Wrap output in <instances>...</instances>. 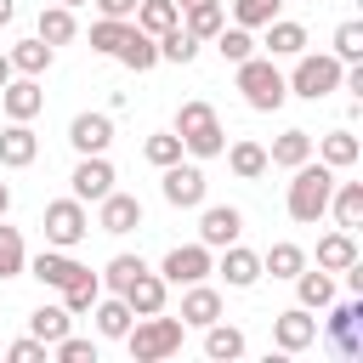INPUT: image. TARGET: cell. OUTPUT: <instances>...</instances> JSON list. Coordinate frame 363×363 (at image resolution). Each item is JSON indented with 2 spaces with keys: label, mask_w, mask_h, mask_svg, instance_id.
<instances>
[{
  "label": "cell",
  "mask_w": 363,
  "mask_h": 363,
  "mask_svg": "<svg viewBox=\"0 0 363 363\" xmlns=\"http://www.w3.org/2000/svg\"><path fill=\"white\" fill-rule=\"evenodd\" d=\"M329 193H335V170L318 159H306V164H295V182H289V193H284V210H289V221H301V227H312V221H323L329 216Z\"/></svg>",
  "instance_id": "cell-1"
},
{
  "label": "cell",
  "mask_w": 363,
  "mask_h": 363,
  "mask_svg": "<svg viewBox=\"0 0 363 363\" xmlns=\"http://www.w3.org/2000/svg\"><path fill=\"white\" fill-rule=\"evenodd\" d=\"M233 79H238V91H244V102H250L255 113H278V108L289 102V85H284V74H278L272 57H244V62H233Z\"/></svg>",
  "instance_id": "cell-2"
},
{
  "label": "cell",
  "mask_w": 363,
  "mask_h": 363,
  "mask_svg": "<svg viewBox=\"0 0 363 363\" xmlns=\"http://www.w3.org/2000/svg\"><path fill=\"white\" fill-rule=\"evenodd\" d=\"M182 318H164V312H147V318H136L130 329H125V346H130V357L136 363H159V357H176L182 352Z\"/></svg>",
  "instance_id": "cell-3"
},
{
  "label": "cell",
  "mask_w": 363,
  "mask_h": 363,
  "mask_svg": "<svg viewBox=\"0 0 363 363\" xmlns=\"http://www.w3.org/2000/svg\"><path fill=\"white\" fill-rule=\"evenodd\" d=\"M176 136H182V153H193V159H216L227 147V130H221L210 102H182L176 108Z\"/></svg>",
  "instance_id": "cell-4"
},
{
  "label": "cell",
  "mask_w": 363,
  "mask_h": 363,
  "mask_svg": "<svg viewBox=\"0 0 363 363\" xmlns=\"http://www.w3.org/2000/svg\"><path fill=\"white\" fill-rule=\"evenodd\" d=\"M340 74H346V62H340L335 51H301V57H295V74H289L284 85H289V96L323 102L329 91H340Z\"/></svg>",
  "instance_id": "cell-5"
},
{
  "label": "cell",
  "mask_w": 363,
  "mask_h": 363,
  "mask_svg": "<svg viewBox=\"0 0 363 363\" xmlns=\"http://www.w3.org/2000/svg\"><path fill=\"white\" fill-rule=\"evenodd\" d=\"M40 227H45V244H57V250H74V244L91 233V216H85V204L68 193V199H51V204H45Z\"/></svg>",
  "instance_id": "cell-6"
},
{
  "label": "cell",
  "mask_w": 363,
  "mask_h": 363,
  "mask_svg": "<svg viewBox=\"0 0 363 363\" xmlns=\"http://www.w3.org/2000/svg\"><path fill=\"white\" fill-rule=\"evenodd\" d=\"M216 272V255H210V244H176L170 255H164V267H159V278L164 284H199V278H210Z\"/></svg>",
  "instance_id": "cell-7"
},
{
  "label": "cell",
  "mask_w": 363,
  "mask_h": 363,
  "mask_svg": "<svg viewBox=\"0 0 363 363\" xmlns=\"http://www.w3.org/2000/svg\"><path fill=\"white\" fill-rule=\"evenodd\" d=\"M329 312V346L340 352V357H363V335H357V323H363V295H352V301H329L323 306Z\"/></svg>",
  "instance_id": "cell-8"
},
{
  "label": "cell",
  "mask_w": 363,
  "mask_h": 363,
  "mask_svg": "<svg viewBox=\"0 0 363 363\" xmlns=\"http://www.w3.org/2000/svg\"><path fill=\"white\" fill-rule=\"evenodd\" d=\"M113 164H108V153H79V164H74V176H68V187H74V199L79 204H96L102 193H113Z\"/></svg>",
  "instance_id": "cell-9"
},
{
  "label": "cell",
  "mask_w": 363,
  "mask_h": 363,
  "mask_svg": "<svg viewBox=\"0 0 363 363\" xmlns=\"http://www.w3.org/2000/svg\"><path fill=\"white\" fill-rule=\"evenodd\" d=\"M159 187H164V204H176V210H199L210 182H204V170H199V164H182V159H176V164H164Z\"/></svg>",
  "instance_id": "cell-10"
},
{
  "label": "cell",
  "mask_w": 363,
  "mask_h": 363,
  "mask_svg": "<svg viewBox=\"0 0 363 363\" xmlns=\"http://www.w3.org/2000/svg\"><path fill=\"white\" fill-rule=\"evenodd\" d=\"M204 216H199V244H210V250H227V244H238V233H244V210L238 204H199Z\"/></svg>",
  "instance_id": "cell-11"
},
{
  "label": "cell",
  "mask_w": 363,
  "mask_h": 363,
  "mask_svg": "<svg viewBox=\"0 0 363 363\" xmlns=\"http://www.w3.org/2000/svg\"><path fill=\"white\" fill-rule=\"evenodd\" d=\"M96 227L113 233V238H119V233H136V227H142V199H136V193H119V187L102 193V199H96Z\"/></svg>",
  "instance_id": "cell-12"
},
{
  "label": "cell",
  "mask_w": 363,
  "mask_h": 363,
  "mask_svg": "<svg viewBox=\"0 0 363 363\" xmlns=\"http://www.w3.org/2000/svg\"><path fill=\"white\" fill-rule=\"evenodd\" d=\"M272 340H278V352H306V346H318V318L306 306H289L272 318Z\"/></svg>",
  "instance_id": "cell-13"
},
{
  "label": "cell",
  "mask_w": 363,
  "mask_h": 363,
  "mask_svg": "<svg viewBox=\"0 0 363 363\" xmlns=\"http://www.w3.org/2000/svg\"><path fill=\"white\" fill-rule=\"evenodd\" d=\"M0 108H6V119H34V113L45 108V91H40V79H28V74H11V79L0 85Z\"/></svg>",
  "instance_id": "cell-14"
},
{
  "label": "cell",
  "mask_w": 363,
  "mask_h": 363,
  "mask_svg": "<svg viewBox=\"0 0 363 363\" xmlns=\"http://www.w3.org/2000/svg\"><path fill=\"white\" fill-rule=\"evenodd\" d=\"M40 159V136L28 130V119H11L6 130H0V164L6 170H28Z\"/></svg>",
  "instance_id": "cell-15"
},
{
  "label": "cell",
  "mask_w": 363,
  "mask_h": 363,
  "mask_svg": "<svg viewBox=\"0 0 363 363\" xmlns=\"http://www.w3.org/2000/svg\"><path fill=\"white\" fill-rule=\"evenodd\" d=\"M68 142H74V153H108V142H113V113H74Z\"/></svg>",
  "instance_id": "cell-16"
},
{
  "label": "cell",
  "mask_w": 363,
  "mask_h": 363,
  "mask_svg": "<svg viewBox=\"0 0 363 363\" xmlns=\"http://www.w3.org/2000/svg\"><path fill=\"white\" fill-rule=\"evenodd\" d=\"M23 272H28V278H40L45 289H62V284L79 272V261H74V250H57V244H45V250H40V255H34Z\"/></svg>",
  "instance_id": "cell-17"
},
{
  "label": "cell",
  "mask_w": 363,
  "mask_h": 363,
  "mask_svg": "<svg viewBox=\"0 0 363 363\" xmlns=\"http://www.w3.org/2000/svg\"><path fill=\"white\" fill-rule=\"evenodd\" d=\"M119 295H125V306H130L136 318H147V312H164V295H170V284H164L159 272H147V267H142V272H136V278H130Z\"/></svg>",
  "instance_id": "cell-18"
},
{
  "label": "cell",
  "mask_w": 363,
  "mask_h": 363,
  "mask_svg": "<svg viewBox=\"0 0 363 363\" xmlns=\"http://www.w3.org/2000/svg\"><path fill=\"white\" fill-rule=\"evenodd\" d=\"M216 272L227 278V289H250V284L261 278V255H255V250H244V244H227V250H221V261H216Z\"/></svg>",
  "instance_id": "cell-19"
},
{
  "label": "cell",
  "mask_w": 363,
  "mask_h": 363,
  "mask_svg": "<svg viewBox=\"0 0 363 363\" xmlns=\"http://www.w3.org/2000/svg\"><path fill=\"white\" fill-rule=\"evenodd\" d=\"M289 284H295V306H306V312H323V306L335 301V278H329L323 267H318V272H312V267H301Z\"/></svg>",
  "instance_id": "cell-20"
},
{
  "label": "cell",
  "mask_w": 363,
  "mask_h": 363,
  "mask_svg": "<svg viewBox=\"0 0 363 363\" xmlns=\"http://www.w3.org/2000/svg\"><path fill=\"white\" fill-rule=\"evenodd\" d=\"M221 318V295L199 278V284H187V295H182V323L187 329H204V323H216Z\"/></svg>",
  "instance_id": "cell-21"
},
{
  "label": "cell",
  "mask_w": 363,
  "mask_h": 363,
  "mask_svg": "<svg viewBox=\"0 0 363 363\" xmlns=\"http://www.w3.org/2000/svg\"><path fill=\"white\" fill-rule=\"evenodd\" d=\"M91 318H96V335H102V340H125V329L136 323V312L125 306V295H96Z\"/></svg>",
  "instance_id": "cell-22"
},
{
  "label": "cell",
  "mask_w": 363,
  "mask_h": 363,
  "mask_svg": "<svg viewBox=\"0 0 363 363\" xmlns=\"http://www.w3.org/2000/svg\"><path fill=\"white\" fill-rule=\"evenodd\" d=\"M329 210H335V227L357 233V227H363V182H335Z\"/></svg>",
  "instance_id": "cell-23"
},
{
  "label": "cell",
  "mask_w": 363,
  "mask_h": 363,
  "mask_svg": "<svg viewBox=\"0 0 363 363\" xmlns=\"http://www.w3.org/2000/svg\"><path fill=\"white\" fill-rule=\"evenodd\" d=\"M261 45H267V57H301V51H306V28L289 23V17H272Z\"/></svg>",
  "instance_id": "cell-24"
},
{
  "label": "cell",
  "mask_w": 363,
  "mask_h": 363,
  "mask_svg": "<svg viewBox=\"0 0 363 363\" xmlns=\"http://www.w3.org/2000/svg\"><path fill=\"white\" fill-rule=\"evenodd\" d=\"M113 57H119V62H125L130 74H147V68L159 62V40H153V34H142V28L130 23V34H125V45H119Z\"/></svg>",
  "instance_id": "cell-25"
},
{
  "label": "cell",
  "mask_w": 363,
  "mask_h": 363,
  "mask_svg": "<svg viewBox=\"0 0 363 363\" xmlns=\"http://www.w3.org/2000/svg\"><path fill=\"white\" fill-rule=\"evenodd\" d=\"M6 57H11V68H17V74H28V79H40V74L51 68V57H57V45H45V40L34 34V40H17V45L6 51Z\"/></svg>",
  "instance_id": "cell-26"
},
{
  "label": "cell",
  "mask_w": 363,
  "mask_h": 363,
  "mask_svg": "<svg viewBox=\"0 0 363 363\" xmlns=\"http://www.w3.org/2000/svg\"><path fill=\"white\" fill-rule=\"evenodd\" d=\"M312 159V130H284L272 147H267V164H278V170H295V164H306Z\"/></svg>",
  "instance_id": "cell-27"
},
{
  "label": "cell",
  "mask_w": 363,
  "mask_h": 363,
  "mask_svg": "<svg viewBox=\"0 0 363 363\" xmlns=\"http://www.w3.org/2000/svg\"><path fill=\"white\" fill-rule=\"evenodd\" d=\"M312 147H318V159H323L329 170H352V164H357V153H363L352 130H329V136H318Z\"/></svg>",
  "instance_id": "cell-28"
},
{
  "label": "cell",
  "mask_w": 363,
  "mask_h": 363,
  "mask_svg": "<svg viewBox=\"0 0 363 363\" xmlns=\"http://www.w3.org/2000/svg\"><path fill=\"white\" fill-rule=\"evenodd\" d=\"M352 261H357V238H352L346 227H335L329 238H318V267H323V272H346Z\"/></svg>",
  "instance_id": "cell-29"
},
{
  "label": "cell",
  "mask_w": 363,
  "mask_h": 363,
  "mask_svg": "<svg viewBox=\"0 0 363 363\" xmlns=\"http://www.w3.org/2000/svg\"><path fill=\"white\" fill-rule=\"evenodd\" d=\"M96 295H102V278H96L91 267H79V272H74V278L62 284V306H68L74 318H85V312L96 306Z\"/></svg>",
  "instance_id": "cell-30"
},
{
  "label": "cell",
  "mask_w": 363,
  "mask_h": 363,
  "mask_svg": "<svg viewBox=\"0 0 363 363\" xmlns=\"http://www.w3.org/2000/svg\"><path fill=\"white\" fill-rule=\"evenodd\" d=\"M68 329H74V312H68V306H34V312H28V335L45 340V346H57Z\"/></svg>",
  "instance_id": "cell-31"
},
{
  "label": "cell",
  "mask_w": 363,
  "mask_h": 363,
  "mask_svg": "<svg viewBox=\"0 0 363 363\" xmlns=\"http://www.w3.org/2000/svg\"><path fill=\"white\" fill-rule=\"evenodd\" d=\"M204 357H216V363H233V357H244V329H233V323H204Z\"/></svg>",
  "instance_id": "cell-32"
},
{
  "label": "cell",
  "mask_w": 363,
  "mask_h": 363,
  "mask_svg": "<svg viewBox=\"0 0 363 363\" xmlns=\"http://www.w3.org/2000/svg\"><path fill=\"white\" fill-rule=\"evenodd\" d=\"M130 17H136V28H142V34H153V40H159L164 28H176V23H182V6H176V0H136V11H130Z\"/></svg>",
  "instance_id": "cell-33"
},
{
  "label": "cell",
  "mask_w": 363,
  "mask_h": 363,
  "mask_svg": "<svg viewBox=\"0 0 363 363\" xmlns=\"http://www.w3.org/2000/svg\"><path fill=\"white\" fill-rule=\"evenodd\" d=\"M74 34H79L74 6H57V0H51V6H40V40H45V45H68Z\"/></svg>",
  "instance_id": "cell-34"
},
{
  "label": "cell",
  "mask_w": 363,
  "mask_h": 363,
  "mask_svg": "<svg viewBox=\"0 0 363 363\" xmlns=\"http://www.w3.org/2000/svg\"><path fill=\"white\" fill-rule=\"evenodd\" d=\"M221 153H227V164H233V176H238V182H255V176H267V170H272L261 142H233V147H221Z\"/></svg>",
  "instance_id": "cell-35"
},
{
  "label": "cell",
  "mask_w": 363,
  "mask_h": 363,
  "mask_svg": "<svg viewBox=\"0 0 363 363\" xmlns=\"http://www.w3.org/2000/svg\"><path fill=\"white\" fill-rule=\"evenodd\" d=\"M221 23H227L221 0H216V6H187V11H182V28H187L199 45H204V40H216V34H221Z\"/></svg>",
  "instance_id": "cell-36"
},
{
  "label": "cell",
  "mask_w": 363,
  "mask_h": 363,
  "mask_svg": "<svg viewBox=\"0 0 363 363\" xmlns=\"http://www.w3.org/2000/svg\"><path fill=\"white\" fill-rule=\"evenodd\" d=\"M23 267H28V244H23V233L6 227V216H0V278H23Z\"/></svg>",
  "instance_id": "cell-37"
},
{
  "label": "cell",
  "mask_w": 363,
  "mask_h": 363,
  "mask_svg": "<svg viewBox=\"0 0 363 363\" xmlns=\"http://www.w3.org/2000/svg\"><path fill=\"white\" fill-rule=\"evenodd\" d=\"M210 45L221 51V62H244V57H255V28H238V23L227 28V23H221V34H216Z\"/></svg>",
  "instance_id": "cell-38"
},
{
  "label": "cell",
  "mask_w": 363,
  "mask_h": 363,
  "mask_svg": "<svg viewBox=\"0 0 363 363\" xmlns=\"http://www.w3.org/2000/svg\"><path fill=\"white\" fill-rule=\"evenodd\" d=\"M301 267H306V250H301V244H289V238H284V244H272V250L261 255V272H272V278H295Z\"/></svg>",
  "instance_id": "cell-39"
},
{
  "label": "cell",
  "mask_w": 363,
  "mask_h": 363,
  "mask_svg": "<svg viewBox=\"0 0 363 363\" xmlns=\"http://www.w3.org/2000/svg\"><path fill=\"white\" fill-rule=\"evenodd\" d=\"M125 34H130V17H96V23H91V51L113 57V51L125 45Z\"/></svg>",
  "instance_id": "cell-40"
},
{
  "label": "cell",
  "mask_w": 363,
  "mask_h": 363,
  "mask_svg": "<svg viewBox=\"0 0 363 363\" xmlns=\"http://www.w3.org/2000/svg\"><path fill=\"white\" fill-rule=\"evenodd\" d=\"M193 57H199V40H193V34L182 28V23L159 34V62H182V68H187Z\"/></svg>",
  "instance_id": "cell-41"
},
{
  "label": "cell",
  "mask_w": 363,
  "mask_h": 363,
  "mask_svg": "<svg viewBox=\"0 0 363 363\" xmlns=\"http://www.w3.org/2000/svg\"><path fill=\"white\" fill-rule=\"evenodd\" d=\"M284 11V0H233V23L238 28H267Z\"/></svg>",
  "instance_id": "cell-42"
},
{
  "label": "cell",
  "mask_w": 363,
  "mask_h": 363,
  "mask_svg": "<svg viewBox=\"0 0 363 363\" xmlns=\"http://www.w3.org/2000/svg\"><path fill=\"white\" fill-rule=\"evenodd\" d=\"M142 153H147V164H159V170H164V164H176V159H182V136H176V130H153V136L142 142Z\"/></svg>",
  "instance_id": "cell-43"
},
{
  "label": "cell",
  "mask_w": 363,
  "mask_h": 363,
  "mask_svg": "<svg viewBox=\"0 0 363 363\" xmlns=\"http://www.w3.org/2000/svg\"><path fill=\"white\" fill-rule=\"evenodd\" d=\"M142 267H147L142 255H113V261H108V267H102L96 278H102V289H113V295H119V289H125V284H130V278H136Z\"/></svg>",
  "instance_id": "cell-44"
},
{
  "label": "cell",
  "mask_w": 363,
  "mask_h": 363,
  "mask_svg": "<svg viewBox=\"0 0 363 363\" xmlns=\"http://www.w3.org/2000/svg\"><path fill=\"white\" fill-rule=\"evenodd\" d=\"M51 357H57V363H96V340H85V335L68 329V335L51 346Z\"/></svg>",
  "instance_id": "cell-45"
},
{
  "label": "cell",
  "mask_w": 363,
  "mask_h": 363,
  "mask_svg": "<svg viewBox=\"0 0 363 363\" xmlns=\"http://www.w3.org/2000/svg\"><path fill=\"white\" fill-rule=\"evenodd\" d=\"M335 57L340 62H363V23H340L335 28Z\"/></svg>",
  "instance_id": "cell-46"
},
{
  "label": "cell",
  "mask_w": 363,
  "mask_h": 363,
  "mask_svg": "<svg viewBox=\"0 0 363 363\" xmlns=\"http://www.w3.org/2000/svg\"><path fill=\"white\" fill-rule=\"evenodd\" d=\"M6 357H11V363H45V357H51V346H45V340H34V335H23V340H11V346H6Z\"/></svg>",
  "instance_id": "cell-47"
},
{
  "label": "cell",
  "mask_w": 363,
  "mask_h": 363,
  "mask_svg": "<svg viewBox=\"0 0 363 363\" xmlns=\"http://www.w3.org/2000/svg\"><path fill=\"white\" fill-rule=\"evenodd\" d=\"M91 6H96L102 17H130V11H136V0H91Z\"/></svg>",
  "instance_id": "cell-48"
},
{
  "label": "cell",
  "mask_w": 363,
  "mask_h": 363,
  "mask_svg": "<svg viewBox=\"0 0 363 363\" xmlns=\"http://www.w3.org/2000/svg\"><path fill=\"white\" fill-rule=\"evenodd\" d=\"M11 17H17V0H0V28H6Z\"/></svg>",
  "instance_id": "cell-49"
},
{
  "label": "cell",
  "mask_w": 363,
  "mask_h": 363,
  "mask_svg": "<svg viewBox=\"0 0 363 363\" xmlns=\"http://www.w3.org/2000/svg\"><path fill=\"white\" fill-rule=\"evenodd\" d=\"M11 74H17V68H11V57H6V51H0V85H6V79H11Z\"/></svg>",
  "instance_id": "cell-50"
},
{
  "label": "cell",
  "mask_w": 363,
  "mask_h": 363,
  "mask_svg": "<svg viewBox=\"0 0 363 363\" xmlns=\"http://www.w3.org/2000/svg\"><path fill=\"white\" fill-rule=\"evenodd\" d=\"M6 210H11V187L0 182V216H6Z\"/></svg>",
  "instance_id": "cell-51"
},
{
  "label": "cell",
  "mask_w": 363,
  "mask_h": 363,
  "mask_svg": "<svg viewBox=\"0 0 363 363\" xmlns=\"http://www.w3.org/2000/svg\"><path fill=\"white\" fill-rule=\"evenodd\" d=\"M176 6H182V11H187V6H216V0H176Z\"/></svg>",
  "instance_id": "cell-52"
},
{
  "label": "cell",
  "mask_w": 363,
  "mask_h": 363,
  "mask_svg": "<svg viewBox=\"0 0 363 363\" xmlns=\"http://www.w3.org/2000/svg\"><path fill=\"white\" fill-rule=\"evenodd\" d=\"M57 6H85V0H57Z\"/></svg>",
  "instance_id": "cell-53"
}]
</instances>
